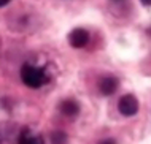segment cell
Listing matches in <instances>:
<instances>
[{
  "label": "cell",
  "instance_id": "cell-1",
  "mask_svg": "<svg viewBox=\"0 0 151 144\" xmlns=\"http://www.w3.org/2000/svg\"><path fill=\"white\" fill-rule=\"evenodd\" d=\"M21 79L30 89L42 87L45 82H48V73L42 67H37L32 63H24L21 68Z\"/></svg>",
  "mask_w": 151,
  "mask_h": 144
},
{
  "label": "cell",
  "instance_id": "cell-2",
  "mask_svg": "<svg viewBox=\"0 0 151 144\" xmlns=\"http://www.w3.org/2000/svg\"><path fill=\"white\" fill-rule=\"evenodd\" d=\"M18 125L13 122H0V144H18L19 141Z\"/></svg>",
  "mask_w": 151,
  "mask_h": 144
},
{
  "label": "cell",
  "instance_id": "cell-3",
  "mask_svg": "<svg viewBox=\"0 0 151 144\" xmlns=\"http://www.w3.org/2000/svg\"><path fill=\"white\" fill-rule=\"evenodd\" d=\"M118 111L126 117L135 116V114L138 113V100L134 95H130V93L121 97L119 101H118Z\"/></svg>",
  "mask_w": 151,
  "mask_h": 144
},
{
  "label": "cell",
  "instance_id": "cell-4",
  "mask_svg": "<svg viewBox=\"0 0 151 144\" xmlns=\"http://www.w3.org/2000/svg\"><path fill=\"white\" fill-rule=\"evenodd\" d=\"M68 43H70V46L76 48V49L84 48L89 43V32L86 29H81V27L73 29L70 34H68Z\"/></svg>",
  "mask_w": 151,
  "mask_h": 144
},
{
  "label": "cell",
  "instance_id": "cell-5",
  "mask_svg": "<svg viewBox=\"0 0 151 144\" xmlns=\"http://www.w3.org/2000/svg\"><path fill=\"white\" fill-rule=\"evenodd\" d=\"M118 87H119V81L115 76H104L99 81V90L102 95H105V97L113 95L118 90Z\"/></svg>",
  "mask_w": 151,
  "mask_h": 144
},
{
  "label": "cell",
  "instance_id": "cell-6",
  "mask_svg": "<svg viewBox=\"0 0 151 144\" xmlns=\"http://www.w3.org/2000/svg\"><path fill=\"white\" fill-rule=\"evenodd\" d=\"M59 111L67 117H76L80 114V105L73 98H67L59 103Z\"/></svg>",
  "mask_w": 151,
  "mask_h": 144
},
{
  "label": "cell",
  "instance_id": "cell-7",
  "mask_svg": "<svg viewBox=\"0 0 151 144\" xmlns=\"http://www.w3.org/2000/svg\"><path fill=\"white\" fill-rule=\"evenodd\" d=\"M18 144H45V143H43V138L40 135L30 131L29 128H24V130H21Z\"/></svg>",
  "mask_w": 151,
  "mask_h": 144
},
{
  "label": "cell",
  "instance_id": "cell-8",
  "mask_svg": "<svg viewBox=\"0 0 151 144\" xmlns=\"http://www.w3.org/2000/svg\"><path fill=\"white\" fill-rule=\"evenodd\" d=\"M50 139H51V144H68L67 133H64V131H60V130L52 131Z\"/></svg>",
  "mask_w": 151,
  "mask_h": 144
},
{
  "label": "cell",
  "instance_id": "cell-9",
  "mask_svg": "<svg viewBox=\"0 0 151 144\" xmlns=\"http://www.w3.org/2000/svg\"><path fill=\"white\" fill-rule=\"evenodd\" d=\"M99 144H116V141H115V139H111V138H107V139H102Z\"/></svg>",
  "mask_w": 151,
  "mask_h": 144
},
{
  "label": "cell",
  "instance_id": "cell-10",
  "mask_svg": "<svg viewBox=\"0 0 151 144\" xmlns=\"http://www.w3.org/2000/svg\"><path fill=\"white\" fill-rule=\"evenodd\" d=\"M142 2V5H145V6H151V0H140Z\"/></svg>",
  "mask_w": 151,
  "mask_h": 144
},
{
  "label": "cell",
  "instance_id": "cell-11",
  "mask_svg": "<svg viewBox=\"0 0 151 144\" xmlns=\"http://www.w3.org/2000/svg\"><path fill=\"white\" fill-rule=\"evenodd\" d=\"M11 0H0V6H5V5H8Z\"/></svg>",
  "mask_w": 151,
  "mask_h": 144
},
{
  "label": "cell",
  "instance_id": "cell-12",
  "mask_svg": "<svg viewBox=\"0 0 151 144\" xmlns=\"http://www.w3.org/2000/svg\"><path fill=\"white\" fill-rule=\"evenodd\" d=\"M111 2H115V3H119V2H122V0H111Z\"/></svg>",
  "mask_w": 151,
  "mask_h": 144
}]
</instances>
